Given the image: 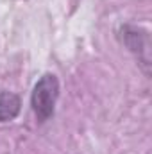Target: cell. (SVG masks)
<instances>
[{"label":"cell","instance_id":"6da1fadb","mask_svg":"<svg viewBox=\"0 0 152 154\" xmlns=\"http://www.w3.org/2000/svg\"><path fill=\"white\" fill-rule=\"evenodd\" d=\"M59 97V81L54 74H45L39 79L32 90L31 104L34 109V115L38 116L39 122L48 120L54 115L56 100Z\"/></svg>","mask_w":152,"mask_h":154},{"label":"cell","instance_id":"7a4b0ae2","mask_svg":"<svg viewBox=\"0 0 152 154\" xmlns=\"http://www.w3.org/2000/svg\"><path fill=\"white\" fill-rule=\"evenodd\" d=\"M20 99L14 93L4 91L0 93V122H9L20 113Z\"/></svg>","mask_w":152,"mask_h":154}]
</instances>
